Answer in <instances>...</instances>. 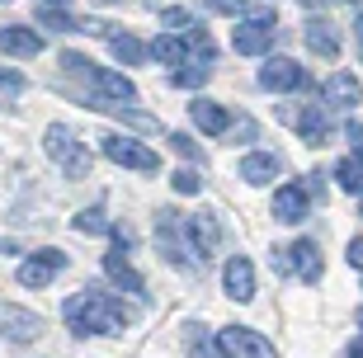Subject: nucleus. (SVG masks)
<instances>
[{"label": "nucleus", "mask_w": 363, "mask_h": 358, "mask_svg": "<svg viewBox=\"0 0 363 358\" xmlns=\"http://www.w3.org/2000/svg\"><path fill=\"white\" fill-rule=\"evenodd\" d=\"M62 316L76 335H123L128 320H133V306H123L113 292L104 288H81L62 306Z\"/></svg>", "instance_id": "1"}, {"label": "nucleus", "mask_w": 363, "mask_h": 358, "mask_svg": "<svg viewBox=\"0 0 363 358\" xmlns=\"http://www.w3.org/2000/svg\"><path fill=\"white\" fill-rule=\"evenodd\" d=\"M62 71L76 76V80H85V85H94V90H99L94 99H118V104H133V99H137V85L128 76L94 67L90 57H81V52H62ZM94 99H90V104H94Z\"/></svg>", "instance_id": "2"}, {"label": "nucleus", "mask_w": 363, "mask_h": 358, "mask_svg": "<svg viewBox=\"0 0 363 358\" xmlns=\"http://www.w3.org/2000/svg\"><path fill=\"white\" fill-rule=\"evenodd\" d=\"M43 146H48V156H52L71 179H85V174H90V156H85V146L76 142V133H71L67 123H52V128L43 133Z\"/></svg>", "instance_id": "3"}, {"label": "nucleus", "mask_w": 363, "mask_h": 358, "mask_svg": "<svg viewBox=\"0 0 363 358\" xmlns=\"http://www.w3.org/2000/svg\"><path fill=\"white\" fill-rule=\"evenodd\" d=\"M99 151H104L113 165H123V170H142V174L161 170V156H156L151 146L133 142V137H123V133H104V137H99Z\"/></svg>", "instance_id": "4"}, {"label": "nucleus", "mask_w": 363, "mask_h": 358, "mask_svg": "<svg viewBox=\"0 0 363 358\" xmlns=\"http://www.w3.org/2000/svg\"><path fill=\"white\" fill-rule=\"evenodd\" d=\"M108 236H113V250L104 254V274L118 283L123 292H133V297H147V283H142V274H137L133 259H128V231H118V226H113Z\"/></svg>", "instance_id": "5"}, {"label": "nucleus", "mask_w": 363, "mask_h": 358, "mask_svg": "<svg viewBox=\"0 0 363 358\" xmlns=\"http://www.w3.org/2000/svg\"><path fill=\"white\" fill-rule=\"evenodd\" d=\"M217 354L222 358H274V345L250 325H227L217 335Z\"/></svg>", "instance_id": "6"}, {"label": "nucleus", "mask_w": 363, "mask_h": 358, "mask_svg": "<svg viewBox=\"0 0 363 358\" xmlns=\"http://www.w3.org/2000/svg\"><path fill=\"white\" fill-rule=\"evenodd\" d=\"M43 316L38 311H28V306L19 302H0V335L5 340H14V345H33V340H43Z\"/></svg>", "instance_id": "7"}, {"label": "nucleus", "mask_w": 363, "mask_h": 358, "mask_svg": "<svg viewBox=\"0 0 363 358\" xmlns=\"http://www.w3.org/2000/svg\"><path fill=\"white\" fill-rule=\"evenodd\" d=\"M62 269H67V254L62 250H33L24 264H19V283H24V288H48Z\"/></svg>", "instance_id": "8"}, {"label": "nucleus", "mask_w": 363, "mask_h": 358, "mask_svg": "<svg viewBox=\"0 0 363 358\" xmlns=\"http://www.w3.org/2000/svg\"><path fill=\"white\" fill-rule=\"evenodd\" d=\"M156 245H161L165 264H175V269H189V264H194V259H189V250H184V240H179V213H170V208H165L161 222H156Z\"/></svg>", "instance_id": "9"}, {"label": "nucleus", "mask_w": 363, "mask_h": 358, "mask_svg": "<svg viewBox=\"0 0 363 358\" xmlns=\"http://www.w3.org/2000/svg\"><path fill=\"white\" fill-rule=\"evenodd\" d=\"M259 85L264 90H302L307 85V71L297 67V62H288V57H269L259 67Z\"/></svg>", "instance_id": "10"}, {"label": "nucleus", "mask_w": 363, "mask_h": 358, "mask_svg": "<svg viewBox=\"0 0 363 358\" xmlns=\"http://www.w3.org/2000/svg\"><path fill=\"white\" fill-rule=\"evenodd\" d=\"M269 43H274V19H245V24L231 33V47H236L241 57L269 52Z\"/></svg>", "instance_id": "11"}, {"label": "nucleus", "mask_w": 363, "mask_h": 358, "mask_svg": "<svg viewBox=\"0 0 363 358\" xmlns=\"http://www.w3.org/2000/svg\"><path fill=\"white\" fill-rule=\"evenodd\" d=\"M222 288H227V297H236V302H250V297H255V264H250L245 254H231L227 269H222Z\"/></svg>", "instance_id": "12"}, {"label": "nucleus", "mask_w": 363, "mask_h": 358, "mask_svg": "<svg viewBox=\"0 0 363 358\" xmlns=\"http://www.w3.org/2000/svg\"><path fill=\"white\" fill-rule=\"evenodd\" d=\"M236 174H241L245 184H274L283 174V160L274 156V151H250V156H241V165H236Z\"/></svg>", "instance_id": "13"}, {"label": "nucleus", "mask_w": 363, "mask_h": 358, "mask_svg": "<svg viewBox=\"0 0 363 358\" xmlns=\"http://www.w3.org/2000/svg\"><path fill=\"white\" fill-rule=\"evenodd\" d=\"M184 231H189V245L199 250V259L217 254V245H222V226H217V217H213V213L184 217Z\"/></svg>", "instance_id": "14"}, {"label": "nucleus", "mask_w": 363, "mask_h": 358, "mask_svg": "<svg viewBox=\"0 0 363 358\" xmlns=\"http://www.w3.org/2000/svg\"><path fill=\"white\" fill-rule=\"evenodd\" d=\"M269 213H274V222H302L307 217V189L302 184H283V189H274V203H269Z\"/></svg>", "instance_id": "15"}, {"label": "nucleus", "mask_w": 363, "mask_h": 358, "mask_svg": "<svg viewBox=\"0 0 363 358\" xmlns=\"http://www.w3.org/2000/svg\"><path fill=\"white\" fill-rule=\"evenodd\" d=\"M288 264H293V274L302 283H316L325 274V259H321V250H316V240H297L293 250H288Z\"/></svg>", "instance_id": "16"}, {"label": "nucleus", "mask_w": 363, "mask_h": 358, "mask_svg": "<svg viewBox=\"0 0 363 358\" xmlns=\"http://www.w3.org/2000/svg\"><path fill=\"white\" fill-rule=\"evenodd\" d=\"M0 47L10 57H38L43 38H38V28H28V24H5L0 28Z\"/></svg>", "instance_id": "17"}, {"label": "nucleus", "mask_w": 363, "mask_h": 358, "mask_svg": "<svg viewBox=\"0 0 363 358\" xmlns=\"http://www.w3.org/2000/svg\"><path fill=\"white\" fill-rule=\"evenodd\" d=\"M189 118H194V128H199V133H213V137L231 128V113L217 104V99H194V104H189Z\"/></svg>", "instance_id": "18"}, {"label": "nucleus", "mask_w": 363, "mask_h": 358, "mask_svg": "<svg viewBox=\"0 0 363 358\" xmlns=\"http://www.w3.org/2000/svg\"><path fill=\"white\" fill-rule=\"evenodd\" d=\"M307 47H311V57H340V33H335V24L330 19H311L307 24Z\"/></svg>", "instance_id": "19"}, {"label": "nucleus", "mask_w": 363, "mask_h": 358, "mask_svg": "<svg viewBox=\"0 0 363 358\" xmlns=\"http://www.w3.org/2000/svg\"><path fill=\"white\" fill-rule=\"evenodd\" d=\"M325 99L335 108H354V104H363V85L354 76H345V71H335V76L325 80Z\"/></svg>", "instance_id": "20"}, {"label": "nucleus", "mask_w": 363, "mask_h": 358, "mask_svg": "<svg viewBox=\"0 0 363 358\" xmlns=\"http://www.w3.org/2000/svg\"><path fill=\"white\" fill-rule=\"evenodd\" d=\"M297 133L307 137L311 146H325V137H330V118H325L321 104H307L302 113H297Z\"/></svg>", "instance_id": "21"}, {"label": "nucleus", "mask_w": 363, "mask_h": 358, "mask_svg": "<svg viewBox=\"0 0 363 358\" xmlns=\"http://www.w3.org/2000/svg\"><path fill=\"white\" fill-rule=\"evenodd\" d=\"M335 184L340 189H345V194H354V198H363V160L359 156H345V160H340V165H335Z\"/></svg>", "instance_id": "22"}, {"label": "nucleus", "mask_w": 363, "mask_h": 358, "mask_svg": "<svg viewBox=\"0 0 363 358\" xmlns=\"http://www.w3.org/2000/svg\"><path fill=\"white\" fill-rule=\"evenodd\" d=\"M108 47H113V57H118L123 67H142V57H147V47L133 33H108Z\"/></svg>", "instance_id": "23"}, {"label": "nucleus", "mask_w": 363, "mask_h": 358, "mask_svg": "<svg viewBox=\"0 0 363 358\" xmlns=\"http://www.w3.org/2000/svg\"><path fill=\"white\" fill-rule=\"evenodd\" d=\"M151 57H156L161 67H184V43L170 38V33H161V38L151 43Z\"/></svg>", "instance_id": "24"}, {"label": "nucleus", "mask_w": 363, "mask_h": 358, "mask_svg": "<svg viewBox=\"0 0 363 358\" xmlns=\"http://www.w3.org/2000/svg\"><path fill=\"white\" fill-rule=\"evenodd\" d=\"M38 24L52 28V33H76V28H81L67 10H62V5H38Z\"/></svg>", "instance_id": "25"}, {"label": "nucleus", "mask_w": 363, "mask_h": 358, "mask_svg": "<svg viewBox=\"0 0 363 358\" xmlns=\"http://www.w3.org/2000/svg\"><path fill=\"white\" fill-rule=\"evenodd\" d=\"M71 226H76L81 236H104V231H113V222L104 217V208H85V213H76Z\"/></svg>", "instance_id": "26"}, {"label": "nucleus", "mask_w": 363, "mask_h": 358, "mask_svg": "<svg viewBox=\"0 0 363 358\" xmlns=\"http://www.w3.org/2000/svg\"><path fill=\"white\" fill-rule=\"evenodd\" d=\"M208 76H213V67H208V62H199V67H179V71H175V85H184V90H199Z\"/></svg>", "instance_id": "27"}, {"label": "nucleus", "mask_w": 363, "mask_h": 358, "mask_svg": "<svg viewBox=\"0 0 363 358\" xmlns=\"http://www.w3.org/2000/svg\"><path fill=\"white\" fill-rule=\"evenodd\" d=\"M161 28H175V33H189V28H194V14H189L184 5H170V10H161Z\"/></svg>", "instance_id": "28"}, {"label": "nucleus", "mask_w": 363, "mask_h": 358, "mask_svg": "<svg viewBox=\"0 0 363 358\" xmlns=\"http://www.w3.org/2000/svg\"><path fill=\"white\" fill-rule=\"evenodd\" d=\"M165 142H170V151H175V156H184V160H199V165H203V151H199V142H194L189 133H170Z\"/></svg>", "instance_id": "29"}, {"label": "nucleus", "mask_w": 363, "mask_h": 358, "mask_svg": "<svg viewBox=\"0 0 363 358\" xmlns=\"http://www.w3.org/2000/svg\"><path fill=\"white\" fill-rule=\"evenodd\" d=\"M170 184H175V194H199L203 179H199V170H175V174H170Z\"/></svg>", "instance_id": "30"}, {"label": "nucleus", "mask_w": 363, "mask_h": 358, "mask_svg": "<svg viewBox=\"0 0 363 358\" xmlns=\"http://www.w3.org/2000/svg\"><path fill=\"white\" fill-rule=\"evenodd\" d=\"M0 90H5V94H19V90H24V76H19V71H5V67H0Z\"/></svg>", "instance_id": "31"}, {"label": "nucleus", "mask_w": 363, "mask_h": 358, "mask_svg": "<svg viewBox=\"0 0 363 358\" xmlns=\"http://www.w3.org/2000/svg\"><path fill=\"white\" fill-rule=\"evenodd\" d=\"M345 259H350L354 269H363V236H354L350 245H345Z\"/></svg>", "instance_id": "32"}, {"label": "nucleus", "mask_w": 363, "mask_h": 358, "mask_svg": "<svg viewBox=\"0 0 363 358\" xmlns=\"http://www.w3.org/2000/svg\"><path fill=\"white\" fill-rule=\"evenodd\" d=\"M345 137H350V146H354V156L363 160V123H350V128H345Z\"/></svg>", "instance_id": "33"}, {"label": "nucleus", "mask_w": 363, "mask_h": 358, "mask_svg": "<svg viewBox=\"0 0 363 358\" xmlns=\"http://www.w3.org/2000/svg\"><path fill=\"white\" fill-rule=\"evenodd\" d=\"M208 5H213L217 14H241L245 10V0H208Z\"/></svg>", "instance_id": "34"}, {"label": "nucleus", "mask_w": 363, "mask_h": 358, "mask_svg": "<svg viewBox=\"0 0 363 358\" xmlns=\"http://www.w3.org/2000/svg\"><path fill=\"white\" fill-rule=\"evenodd\" d=\"M231 133L241 137V142H250V137H255V118H236V128H231Z\"/></svg>", "instance_id": "35"}, {"label": "nucleus", "mask_w": 363, "mask_h": 358, "mask_svg": "<svg viewBox=\"0 0 363 358\" xmlns=\"http://www.w3.org/2000/svg\"><path fill=\"white\" fill-rule=\"evenodd\" d=\"M302 189H307L311 198H321V194H325V184H321V174H311V179H307V184H302Z\"/></svg>", "instance_id": "36"}, {"label": "nucleus", "mask_w": 363, "mask_h": 358, "mask_svg": "<svg viewBox=\"0 0 363 358\" xmlns=\"http://www.w3.org/2000/svg\"><path fill=\"white\" fill-rule=\"evenodd\" d=\"M354 38H359V47H363V14L354 19Z\"/></svg>", "instance_id": "37"}, {"label": "nucleus", "mask_w": 363, "mask_h": 358, "mask_svg": "<svg viewBox=\"0 0 363 358\" xmlns=\"http://www.w3.org/2000/svg\"><path fill=\"white\" fill-rule=\"evenodd\" d=\"M350 358H363V340H354V345H350Z\"/></svg>", "instance_id": "38"}, {"label": "nucleus", "mask_w": 363, "mask_h": 358, "mask_svg": "<svg viewBox=\"0 0 363 358\" xmlns=\"http://www.w3.org/2000/svg\"><path fill=\"white\" fill-rule=\"evenodd\" d=\"M302 5H307V10H321V5H330V0H302Z\"/></svg>", "instance_id": "39"}, {"label": "nucleus", "mask_w": 363, "mask_h": 358, "mask_svg": "<svg viewBox=\"0 0 363 358\" xmlns=\"http://www.w3.org/2000/svg\"><path fill=\"white\" fill-rule=\"evenodd\" d=\"M354 320H359V330H363V306H359V311H354Z\"/></svg>", "instance_id": "40"}, {"label": "nucleus", "mask_w": 363, "mask_h": 358, "mask_svg": "<svg viewBox=\"0 0 363 358\" xmlns=\"http://www.w3.org/2000/svg\"><path fill=\"white\" fill-rule=\"evenodd\" d=\"M43 5H67V0H43Z\"/></svg>", "instance_id": "41"}, {"label": "nucleus", "mask_w": 363, "mask_h": 358, "mask_svg": "<svg viewBox=\"0 0 363 358\" xmlns=\"http://www.w3.org/2000/svg\"><path fill=\"white\" fill-rule=\"evenodd\" d=\"M99 5H113V0H99Z\"/></svg>", "instance_id": "42"}, {"label": "nucleus", "mask_w": 363, "mask_h": 358, "mask_svg": "<svg viewBox=\"0 0 363 358\" xmlns=\"http://www.w3.org/2000/svg\"><path fill=\"white\" fill-rule=\"evenodd\" d=\"M359 213H363V208H359Z\"/></svg>", "instance_id": "43"}]
</instances>
